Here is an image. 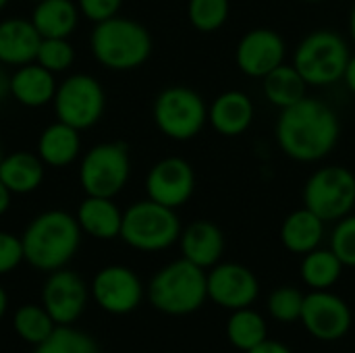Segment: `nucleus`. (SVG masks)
Here are the masks:
<instances>
[{"mask_svg":"<svg viewBox=\"0 0 355 353\" xmlns=\"http://www.w3.org/2000/svg\"><path fill=\"white\" fill-rule=\"evenodd\" d=\"M339 119L320 100L304 98L283 108L277 125V139L283 152L302 162L324 158L339 139Z\"/></svg>","mask_w":355,"mask_h":353,"instance_id":"1","label":"nucleus"},{"mask_svg":"<svg viewBox=\"0 0 355 353\" xmlns=\"http://www.w3.org/2000/svg\"><path fill=\"white\" fill-rule=\"evenodd\" d=\"M81 233L77 218L64 210L37 214L21 235L25 262L42 273L64 268L81 246Z\"/></svg>","mask_w":355,"mask_h":353,"instance_id":"2","label":"nucleus"},{"mask_svg":"<svg viewBox=\"0 0 355 353\" xmlns=\"http://www.w3.org/2000/svg\"><path fill=\"white\" fill-rule=\"evenodd\" d=\"M89 50L92 56L108 71H133L150 58L152 35L141 23L116 15L94 25Z\"/></svg>","mask_w":355,"mask_h":353,"instance_id":"3","label":"nucleus"},{"mask_svg":"<svg viewBox=\"0 0 355 353\" xmlns=\"http://www.w3.org/2000/svg\"><path fill=\"white\" fill-rule=\"evenodd\" d=\"M150 304L168 316L198 312L208 300L206 270L181 258L160 268L148 285Z\"/></svg>","mask_w":355,"mask_h":353,"instance_id":"4","label":"nucleus"},{"mask_svg":"<svg viewBox=\"0 0 355 353\" xmlns=\"http://www.w3.org/2000/svg\"><path fill=\"white\" fill-rule=\"evenodd\" d=\"M181 237V223L173 208L154 200H139L123 212L121 239L139 252L168 250Z\"/></svg>","mask_w":355,"mask_h":353,"instance_id":"5","label":"nucleus"},{"mask_svg":"<svg viewBox=\"0 0 355 353\" xmlns=\"http://www.w3.org/2000/svg\"><path fill=\"white\" fill-rule=\"evenodd\" d=\"M131 175L129 148L123 141H104L89 148L79 162V185L85 196L116 198Z\"/></svg>","mask_w":355,"mask_h":353,"instance_id":"6","label":"nucleus"},{"mask_svg":"<svg viewBox=\"0 0 355 353\" xmlns=\"http://www.w3.org/2000/svg\"><path fill=\"white\" fill-rule=\"evenodd\" d=\"M54 117L79 131L100 123L106 110V92L89 73H71L58 85L52 100Z\"/></svg>","mask_w":355,"mask_h":353,"instance_id":"7","label":"nucleus"},{"mask_svg":"<svg viewBox=\"0 0 355 353\" xmlns=\"http://www.w3.org/2000/svg\"><path fill=\"white\" fill-rule=\"evenodd\" d=\"M349 50L343 37L335 31H314L295 50L293 67L308 85H331L345 75Z\"/></svg>","mask_w":355,"mask_h":353,"instance_id":"8","label":"nucleus"},{"mask_svg":"<svg viewBox=\"0 0 355 353\" xmlns=\"http://www.w3.org/2000/svg\"><path fill=\"white\" fill-rule=\"evenodd\" d=\"M208 119L206 104L189 87L171 85L154 100V123L171 139L187 141L196 137Z\"/></svg>","mask_w":355,"mask_h":353,"instance_id":"9","label":"nucleus"},{"mask_svg":"<svg viewBox=\"0 0 355 353\" xmlns=\"http://www.w3.org/2000/svg\"><path fill=\"white\" fill-rule=\"evenodd\" d=\"M304 202L324 223L341 221L355 206V175L345 166L316 171L306 183Z\"/></svg>","mask_w":355,"mask_h":353,"instance_id":"10","label":"nucleus"},{"mask_svg":"<svg viewBox=\"0 0 355 353\" xmlns=\"http://www.w3.org/2000/svg\"><path fill=\"white\" fill-rule=\"evenodd\" d=\"M354 316L345 300L327 291H312L306 295L302 310L304 329L318 341L333 343L343 339L352 329Z\"/></svg>","mask_w":355,"mask_h":353,"instance_id":"11","label":"nucleus"},{"mask_svg":"<svg viewBox=\"0 0 355 353\" xmlns=\"http://www.w3.org/2000/svg\"><path fill=\"white\" fill-rule=\"evenodd\" d=\"M92 298L96 304L114 316H125L137 310L144 300V285L139 277L121 264L104 266L92 281Z\"/></svg>","mask_w":355,"mask_h":353,"instance_id":"12","label":"nucleus"},{"mask_svg":"<svg viewBox=\"0 0 355 353\" xmlns=\"http://www.w3.org/2000/svg\"><path fill=\"white\" fill-rule=\"evenodd\" d=\"M208 300L225 310H241L252 308V304L260 295V283L256 275L235 262H218L206 275Z\"/></svg>","mask_w":355,"mask_h":353,"instance_id":"13","label":"nucleus"},{"mask_svg":"<svg viewBox=\"0 0 355 353\" xmlns=\"http://www.w3.org/2000/svg\"><path fill=\"white\" fill-rule=\"evenodd\" d=\"M87 295V285L77 273L58 268L50 273L42 287V306L58 327H64L73 325L83 314Z\"/></svg>","mask_w":355,"mask_h":353,"instance_id":"14","label":"nucleus"},{"mask_svg":"<svg viewBox=\"0 0 355 353\" xmlns=\"http://www.w3.org/2000/svg\"><path fill=\"white\" fill-rule=\"evenodd\" d=\"M193 187H196V175L191 164L177 156L162 158L150 169L146 177L148 198L173 210L183 206L191 198Z\"/></svg>","mask_w":355,"mask_h":353,"instance_id":"15","label":"nucleus"},{"mask_svg":"<svg viewBox=\"0 0 355 353\" xmlns=\"http://www.w3.org/2000/svg\"><path fill=\"white\" fill-rule=\"evenodd\" d=\"M285 44L272 29L248 31L237 46V64L250 77H266L272 69L283 64Z\"/></svg>","mask_w":355,"mask_h":353,"instance_id":"16","label":"nucleus"},{"mask_svg":"<svg viewBox=\"0 0 355 353\" xmlns=\"http://www.w3.org/2000/svg\"><path fill=\"white\" fill-rule=\"evenodd\" d=\"M42 35L33 27L31 19L6 17L0 21V64L23 67L35 60Z\"/></svg>","mask_w":355,"mask_h":353,"instance_id":"17","label":"nucleus"},{"mask_svg":"<svg viewBox=\"0 0 355 353\" xmlns=\"http://www.w3.org/2000/svg\"><path fill=\"white\" fill-rule=\"evenodd\" d=\"M56 85V75L35 60L17 67L10 73V98L25 108H42L46 104H52Z\"/></svg>","mask_w":355,"mask_h":353,"instance_id":"18","label":"nucleus"},{"mask_svg":"<svg viewBox=\"0 0 355 353\" xmlns=\"http://www.w3.org/2000/svg\"><path fill=\"white\" fill-rule=\"evenodd\" d=\"M181 252L183 258L200 268H212L220 262L225 252L223 231L210 221H196L185 231H181Z\"/></svg>","mask_w":355,"mask_h":353,"instance_id":"19","label":"nucleus"},{"mask_svg":"<svg viewBox=\"0 0 355 353\" xmlns=\"http://www.w3.org/2000/svg\"><path fill=\"white\" fill-rule=\"evenodd\" d=\"M35 154L50 169L71 166L81 156V131L67 123L54 121L40 133Z\"/></svg>","mask_w":355,"mask_h":353,"instance_id":"20","label":"nucleus"},{"mask_svg":"<svg viewBox=\"0 0 355 353\" xmlns=\"http://www.w3.org/2000/svg\"><path fill=\"white\" fill-rule=\"evenodd\" d=\"M75 218L81 231L94 239L110 241V239L121 237L123 212L114 204V198L85 196V200L77 208Z\"/></svg>","mask_w":355,"mask_h":353,"instance_id":"21","label":"nucleus"},{"mask_svg":"<svg viewBox=\"0 0 355 353\" xmlns=\"http://www.w3.org/2000/svg\"><path fill=\"white\" fill-rule=\"evenodd\" d=\"M46 164L37 154L17 150L4 154L0 162V181L10 189L12 196H25L35 191L44 183Z\"/></svg>","mask_w":355,"mask_h":353,"instance_id":"22","label":"nucleus"},{"mask_svg":"<svg viewBox=\"0 0 355 353\" xmlns=\"http://www.w3.org/2000/svg\"><path fill=\"white\" fill-rule=\"evenodd\" d=\"M77 0H40L31 10V23L42 37H71L79 25Z\"/></svg>","mask_w":355,"mask_h":353,"instance_id":"23","label":"nucleus"},{"mask_svg":"<svg viewBox=\"0 0 355 353\" xmlns=\"http://www.w3.org/2000/svg\"><path fill=\"white\" fill-rule=\"evenodd\" d=\"M208 119L220 135L233 137L252 125L254 104L243 92H225L212 102Z\"/></svg>","mask_w":355,"mask_h":353,"instance_id":"24","label":"nucleus"},{"mask_svg":"<svg viewBox=\"0 0 355 353\" xmlns=\"http://www.w3.org/2000/svg\"><path fill=\"white\" fill-rule=\"evenodd\" d=\"M322 237H324V221L308 208L291 212L281 227V241L293 254L306 256L308 252L320 246Z\"/></svg>","mask_w":355,"mask_h":353,"instance_id":"25","label":"nucleus"},{"mask_svg":"<svg viewBox=\"0 0 355 353\" xmlns=\"http://www.w3.org/2000/svg\"><path fill=\"white\" fill-rule=\"evenodd\" d=\"M227 339L235 350L252 352L268 339V325L264 316L252 308L233 310L227 320Z\"/></svg>","mask_w":355,"mask_h":353,"instance_id":"26","label":"nucleus"},{"mask_svg":"<svg viewBox=\"0 0 355 353\" xmlns=\"http://www.w3.org/2000/svg\"><path fill=\"white\" fill-rule=\"evenodd\" d=\"M343 262L335 256L333 250H312L304 256L302 262V281L312 289V291H327L331 289L343 273Z\"/></svg>","mask_w":355,"mask_h":353,"instance_id":"27","label":"nucleus"},{"mask_svg":"<svg viewBox=\"0 0 355 353\" xmlns=\"http://www.w3.org/2000/svg\"><path fill=\"white\" fill-rule=\"evenodd\" d=\"M306 85L308 83L300 75V71L289 64H279L264 77V94L268 102H272L279 108H287L304 100Z\"/></svg>","mask_w":355,"mask_h":353,"instance_id":"28","label":"nucleus"},{"mask_svg":"<svg viewBox=\"0 0 355 353\" xmlns=\"http://www.w3.org/2000/svg\"><path fill=\"white\" fill-rule=\"evenodd\" d=\"M56 327L58 325L52 320V316L46 312L44 306L27 304V306H21L15 314L17 335L31 345H40L42 341H46L54 333Z\"/></svg>","mask_w":355,"mask_h":353,"instance_id":"29","label":"nucleus"},{"mask_svg":"<svg viewBox=\"0 0 355 353\" xmlns=\"http://www.w3.org/2000/svg\"><path fill=\"white\" fill-rule=\"evenodd\" d=\"M33 353H102V352H100L98 343H96L89 335H85V333H81V331H77V329H71L69 325H64V327H56V329H54V333H52L46 341H42L40 345H35Z\"/></svg>","mask_w":355,"mask_h":353,"instance_id":"30","label":"nucleus"},{"mask_svg":"<svg viewBox=\"0 0 355 353\" xmlns=\"http://www.w3.org/2000/svg\"><path fill=\"white\" fill-rule=\"evenodd\" d=\"M35 62L50 73H67L75 62V48L69 37H42Z\"/></svg>","mask_w":355,"mask_h":353,"instance_id":"31","label":"nucleus"},{"mask_svg":"<svg viewBox=\"0 0 355 353\" xmlns=\"http://www.w3.org/2000/svg\"><path fill=\"white\" fill-rule=\"evenodd\" d=\"M306 293H302L297 287H279L268 295L266 310L277 322H297L302 320V310H304Z\"/></svg>","mask_w":355,"mask_h":353,"instance_id":"32","label":"nucleus"},{"mask_svg":"<svg viewBox=\"0 0 355 353\" xmlns=\"http://www.w3.org/2000/svg\"><path fill=\"white\" fill-rule=\"evenodd\" d=\"M189 21L200 31L218 29L229 15V0H189Z\"/></svg>","mask_w":355,"mask_h":353,"instance_id":"33","label":"nucleus"},{"mask_svg":"<svg viewBox=\"0 0 355 353\" xmlns=\"http://www.w3.org/2000/svg\"><path fill=\"white\" fill-rule=\"evenodd\" d=\"M331 250L343 266L355 268V214H347L339 221L331 235Z\"/></svg>","mask_w":355,"mask_h":353,"instance_id":"34","label":"nucleus"},{"mask_svg":"<svg viewBox=\"0 0 355 353\" xmlns=\"http://www.w3.org/2000/svg\"><path fill=\"white\" fill-rule=\"evenodd\" d=\"M23 260H25V252H23L21 237L8 231H0V275L12 273Z\"/></svg>","mask_w":355,"mask_h":353,"instance_id":"35","label":"nucleus"},{"mask_svg":"<svg viewBox=\"0 0 355 353\" xmlns=\"http://www.w3.org/2000/svg\"><path fill=\"white\" fill-rule=\"evenodd\" d=\"M77 6L81 15L96 25L116 17L123 6V0H77Z\"/></svg>","mask_w":355,"mask_h":353,"instance_id":"36","label":"nucleus"},{"mask_svg":"<svg viewBox=\"0 0 355 353\" xmlns=\"http://www.w3.org/2000/svg\"><path fill=\"white\" fill-rule=\"evenodd\" d=\"M248 353H293L285 343L277 341V339H266L264 343H260L258 347H254Z\"/></svg>","mask_w":355,"mask_h":353,"instance_id":"37","label":"nucleus"},{"mask_svg":"<svg viewBox=\"0 0 355 353\" xmlns=\"http://www.w3.org/2000/svg\"><path fill=\"white\" fill-rule=\"evenodd\" d=\"M10 98V73L0 64V104H4Z\"/></svg>","mask_w":355,"mask_h":353,"instance_id":"38","label":"nucleus"},{"mask_svg":"<svg viewBox=\"0 0 355 353\" xmlns=\"http://www.w3.org/2000/svg\"><path fill=\"white\" fill-rule=\"evenodd\" d=\"M10 200H12L10 189L0 181V216H2V214H6V210L10 208Z\"/></svg>","mask_w":355,"mask_h":353,"instance_id":"39","label":"nucleus"},{"mask_svg":"<svg viewBox=\"0 0 355 353\" xmlns=\"http://www.w3.org/2000/svg\"><path fill=\"white\" fill-rule=\"evenodd\" d=\"M345 81H347V85H349V89L355 94V56L354 58H349V62H347V69H345Z\"/></svg>","mask_w":355,"mask_h":353,"instance_id":"40","label":"nucleus"},{"mask_svg":"<svg viewBox=\"0 0 355 353\" xmlns=\"http://www.w3.org/2000/svg\"><path fill=\"white\" fill-rule=\"evenodd\" d=\"M6 308H8V298H6V291L0 287V320L6 314Z\"/></svg>","mask_w":355,"mask_h":353,"instance_id":"41","label":"nucleus"},{"mask_svg":"<svg viewBox=\"0 0 355 353\" xmlns=\"http://www.w3.org/2000/svg\"><path fill=\"white\" fill-rule=\"evenodd\" d=\"M349 29H352V37H354V42H355V6H354V10H352V23H349Z\"/></svg>","mask_w":355,"mask_h":353,"instance_id":"42","label":"nucleus"},{"mask_svg":"<svg viewBox=\"0 0 355 353\" xmlns=\"http://www.w3.org/2000/svg\"><path fill=\"white\" fill-rule=\"evenodd\" d=\"M8 2H10V0H0V12L8 6Z\"/></svg>","mask_w":355,"mask_h":353,"instance_id":"43","label":"nucleus"},{"mask_svg":"<svg viewBox=\"0 0 355 353\" xmlns=\"http://www.w3.org/2000/svg\"><path fill=\"white\" fill-rule=\"evenodd\" d=\"M304 2H310V4H316V2H322V0H304Z\"/></svg>","mask_w":355,"mask_h":353,"instance_id":"44","label":"nucleus"},{"mask_svg":"<svg viewBox=\"0 0 355 353\" xmlns=\"http://www.w3.org/2000/svg\"><path fill=\"white\" fill-rule=\"evenodd\" d=\"M2 158H4V152H2V144H0V162H2Z\"/></svg>","mask_w":355,"mask_h":353,"instance_id":"45","label":"nucleus"},{"mask_svg":"<svg viewBox=\"0 0 355 353\" xmlns=\"http://www.w3.org/2000/svg\"><path fill=\"white\" fill-rule=\"evenodd\" d=\"M29 2H40V0H29Z\"/></svg>","mask_w":355,"mask_h":353,"instance_id":"46","label":"nucleus"}]
</instances>
